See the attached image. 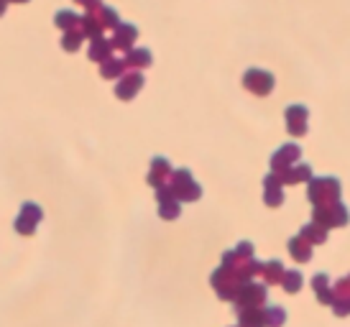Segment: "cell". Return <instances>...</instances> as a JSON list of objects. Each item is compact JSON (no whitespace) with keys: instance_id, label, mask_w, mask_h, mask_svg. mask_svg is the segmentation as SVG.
<instances>
[{"instance_id":"29","label":"cell","mask_w":350,"mask_h":327,"mask_svg":"<svg viewBox=\"0 0 350 327\" xmlns=\"http://www.w3.org/2000/svg\"><path fill=\"white\" fill-rule=\"evenodd\" d=\"M57 26H62V29H67V31H75V26H77V16H72V13H59Z\"/></svg>"},{"instance_id":"24","label":"cell","mask_w":350,"mask_h":327,"mask_svg":"<svg viewBox=\"0 0 350 327\" xmlns=\"http://www.w3.org/2000/svg\"><path fill=\"white\" fill-rule=\"evenodd\" d=\"M151 64V54L146 49H138V51H131L126 57V67H148Z\"/></svg>"},{"instance_id":"6","label":"cell","mask_w":350,"mask_h":327,"mask_svg":"<svg viewBox=\"0 0 350 327\" xmlns=\"http://www.w3.org/2000/svg\"><path fill=\"white\" fill-rule=\"evenodd\" d=\"M266 299H269V289L266 284H256V281H245L243 289L238 291L235 297V309H258L266 307Z\"/></svg>"},{"instance_id":"7","label":"cell","mask_w":350,"mask_h":327,"mask_svg":"<svg viewBox=\"0 0 350 327\" xmlns=\"http://www.w3.org/2000/svg\"><path fill=\"white\" fill-rule=\"evenodd\" d=\"M41 218H44V212H41L39 205L26 202L23 207H21L18 218H16V222H13V228H16L21 235H33L36 228H39Z\"/></svg>"},{"instance_id":"22","label":"cell","mask_w":350,"mask_h":327,"mask_svg":"<svg viewBox=\"0 0 350 327\" xmlns=\"http://www.w3.org/2000/svg\"><path fill=\"white\" fill-rule=\"evenodd\" d=\"M301 284H304V276H301L299 271H286V274H284L282 287L286 294H297V291L301 289Z\"/></svg>"},{"instance_id":"20","label":"cell","mask_w":350,"mask_h":327,"mask_svg":"<svg viewBox=\"0 0 350 327\" xmlns=\"http://www.w3.org/2000/svg\"><path fill=\"white\" fill-rule=\"evenodd\" d=\"M301 238L307 243H312V246H322V243L327 241V228H322L320 222H307L304 228H301V233H299Z\"/></svg>"},{"instance_id":"25","label":"cell","mask_w":350,"mask_h":327,"mask_svg":"<svg viewBox=\"0 0 350 327\" xmlns=\"http://www.w3.org/2000/svg\"><path fill=\"white\" fill-rule=\"evenodd\" d=\"M90 57L95 59V62H105L110 59V44L105 39H95L92 41V49H90Z\"/></svg>"},{"instance_id":"8","label":"cell","mask_w":350,"mask_h":327,"mask_svg":"<svg viewBox=\"0 0 350 327\" xmlns=\"http://www.w3.org/2000/svg\"><path fill=\"white\" fill-rule=\"evenodd\" d=\"M299 156H301V148L297 144L282 146V148L271 156V172L284 174L286 169H292L294 164H299Z\"/></svg>"},{"instance_id":"26","label":"cell","mask_w":350,"mask_h":327,"mask_svg":"<svg viewBox=\"0 0 350 327\" xmlns=\"http://www.w3.org/2000/svg\"><path fill=\"white\" fill-rule=\"evenodd\" d=\"M123 69H126V62H120V59H105L100 72H103V77L110 79V77H118Z\"/></svg>"},{"instance_id":"30","label":"cell","mask_w":350,"mask_h":327,"mask_svg":"<svg viewBox=\"0 0 350 327\" xmlns=\"http://www.w3.org/2000/svg\"><path fill=\"white\" fill-rule=\"evenodd\" d=\"M332 312H335L338 317H348L350 315V299H345V302H335V304H332Z\"/></svg>"},{"instance_id":"18","label":"cell","mask_w":350,"mask_h":327,"mask_svg":"<svg viewBox=\"0 0 350 327\" xmlns=\"http://www.w3.org/2000/svg\"><path fill=\"white\" fill-rule=\"evenodd\" d=\"M284 274H286V269H284L282 261H266V263H263L261 276H263V284H266V287H276V284H282Z\"/></svg>"},{"instance_id":"3","label":"cell","mask_w":350,"mask_h":327,"mask_svg":"<svg viewBox=\"0 0 350 327\" xmlns=\"http://www.w3.org/2000/svg\"><path fill=\"white\" fill-rule=\"evenodd\" d=\"M210 284H213L215 294L220 299H225V302H235V297H238V291L243 289L245 279L243 276H238L233 269H228V266H217V269L213 271V276H210Z\"/></svg>"},{"instance_id":"13","label":"cell","mask_w":350,"mask_h":327,"mask_svg":"<svg viewBox=\"0 0 350 327\" xmlns=\"http://www.w3.org/2000/svg\"><path fill=\"white\" fill-rule=\"evenodd\" d=\"M245 87L251 90V92H256V95H269L273 87V79L266 75V72H248L245 75Z\"/></svg>"},{"instance_id":"14","label":"cell","mask_w":350,"mask_h":327,"mask_svg":"<svg viewBox=\"0 0 350 327\" xmlns=\"http://www.w3.org/2000/svg\"><path fill=\"white\" fill-rule=\"evenodd\" d=\"M312 289H314V294H317V299H320L322 304H327V307L335 304V291H332V284L327 274H317V276L312 279Z\"/></svg>"},{"instance_id":"19","label":"cell","mask_w":350,"mask_h":327,"mask_svg":"<svg viewBox=\"0 0 350 327\" xmlns=\"http://www.w3.org/2000/svg\"><path fill=\"white\" fill-rule=\"evenodd\" d=\"M286 248H289V253H292V259L299 261V263H307V261L312 259V243H307L301 235H294V238H289Z\"/></svg>"},{"instance_id":"16","label":"cell","mask_w":350,"mask_h":327,"mask_svg":"<svg viewBox=\"0 0 350 327\" xmlns=\"http://www.w3.org/2000/svg\"><path fill=\"white\" fill-rule=\"evenodd\" d=\"M279 179H282L284 184H301V182H310L312 179V166L310 164H294L292 169H286L284 174H279Z\"/></svg>"},{"instance_id":"32","label":"cell","mask_w":350,"mask_h":327,"mask_svg":"<svg viewBox=\"0 0 350 327\" xmlns=\"http://www.w3.org/2000/svg\"><path fill=\"white\" fill-rule=\"evenodd\" d=\"M8 3H29V0H8Z\"/></svg>"},{"instance_id":"10","label":"cell","mask_w":350,"mask_h":327,"mask_svg":"<svg viewBox=\"0 0 350 327\" xmlns=\"http://www.w3.org/2000/svg\"><path fill=\"white\" fill-rule=\"evenodd\" d=\"M172 164H169V159H164V156H154L151 159V172H148V184L154 187V189H161V187H166L169 184V179H172Z\"/></svg>"},{"instance_id":"1","label":"cell","mask_w":350,"mask_h":327,"mask_svg":"<svg viewBox=\"0 0 350 327\" xmlns=\"http://www.w3.org/2000/svg\"><path fill=\"white\" fill-rule=\"evenodd\" d=\"M223 266L233 269L238 276H243L245 281H253V276H258L263 271L261 261L253 259V243L241 241L233 250H225L223 253Z\"/></svg>"},{"instance_id":"5","label":"cell","mask_w":350,"mask_h":327,"mask_svg":"<svg viewBox=\"0 0 350 327\" xmlns=\"http://www.w3.org/2000/svg\"><path fill=\"white\" fill-rule=\"evenodd\" d=\"M312 220L320 222L322 228H345V225H348V220H350V212H348V207L338 200V202L314 207V212H312Z\"/></svg>"},{"instance_id":"11","label":"cell","mask_w":350,"mask_h":327,"mask_svg":"<svg viewBox=\"0 0 350 327\" xmlns=\"http://www.w3.org/2000/svg\"><path fill=\"white\" fill-rule=\"evenodd\" d=\"M263 202L269 207H282L284 205V182L279 179V174H266V179H263Z\"/></svg>"},{"instance_id":"15","label":"cell","mask_w":350,"mask_h":327,"mask_svg":"<svg viewBox=\"0 0 350 327\" xmlns=\"http://www.w3.org/2000/svg\"><path fill=\"white\" fill-rule=\"evenodd\" d=\"M238 327H266V307L258 309H235Z\"/></svg>"},{"instance_id":"31","label":"cell","mask_w":350,"mask_h":327,"mask_svg":"<svg viewBox=\"0 0 350 327\" xmlns=\"http://www.w3.org/2000/svg\"><path fill=\"white\" fill-rule=\"evenodd\" d=\"M5 5H8V0H0V16L5 13Z\"/></svg>"},{"instance_id":"23","label":"cell","mask_w":350,"mask_h":327,"mask_svg":"<svg viewBox=\"0 0 350 327\" xmlns=\"http://www.w3.org/2000/svg\"><path fill=\"white\" fill-rule=\"evenodd\" d=\"M133 36H136V29H133V26H120L116 34V39H113V47L128 49L131 47V41H133Z\"/></svg>"},{"instance_id":"17","label":"cell","mask_w":350,"mask_h":327,"mask_svg":"<svg viewBox=\"0 0 350 327\" xmlns=\"http://www.w3.org/2000/svg\"><path fill=\"white\" fill-rule=\"evenodd\" d=\"M141 87H144V77H141L138 72H133V75H128V77H123L120 82H118L116 95L120 97V100H131Z\"/></svg>"},{"instance_id":"2","label":"cell","mask_w":350,"mask_h":327,"mask_svg":"<svg viewBox=\"0 0 350 327\" xmlns=\"http://www.w3.org/2000/svg\"><path fill=\"white\" fill-rule=\"evenodd\" d=\"M340 192H342L340 179H335V176H312L310 182H307V200L314 207L338 202Z\"/></svg>"},{"instance_id":"4","label":"cell","mask_w":350,"mask_h":327,"mask_svg":"<svg viewBox=\"0 0 350 327\" xmlns=\"http://www.w3.org/2000/svg\"><path fill=\"white\" fill-rule=\"evenodd\" d=\"M169 189L174 192V197L179 202H195L202 197V187L195 182V176L187 172V169H176L169 179Z\"/></svg>"},{"instance_id":"9","label":"cell","mask_w":350,"mask_h":327,"mask_svg":"<svg viewBox=\"0 0 350 327\" xmlns=\"http://www.w3.org/2000/svg\"><path fill=\"white\" fill-rule=\"evenodd\" d=\"M156 200H159V215L164 220H176L182 215V205L174 197V192L169 189V184L161 187V189H156Z\"/></svg>"},{"instance_id":"21","label":"cell","mask_w":350,"mask_h":327,"mask_svg":"<svg viewBox=\"0 0 350 327\" xmlns=\"http://www.w3.org/2000/svg\"><path fill=\"white\" fill-rule=\"evenodd\" d=\"M286 322V309L279 307V304H266V327H284Z\"/></svg>"},{"instance_id":"28","label":"cell","mask_w":350,"mask_h":327,"mask_svg":"<svg viewBox=\"0 0 350 327\" xmlns=\"http://www.w3.org/2000/svg\"><path fill=\"white\" fill-rule=\"evenodd\" d=\"M79 41H82V31H69L62 44H64V49H67V51H75V49L79 47Z\"/></svg>"},{"instance_id":"27","label":"cell","mask_w":350,"mask_h":327,"mask_svg":"<svg viewBox=\"0 0 350 327\" xmlns=\"http://www.w3.org/2000/svg\"><path fill=\"white\" fill-rule=\"evenodd\" d=\"M332 291H335V302H345V299H350V274L335 281V284H332Z\"/></svg>"},{"instance_id":"12","label":"cell","mask_w":350,"mask_h":327,"mask_svg":"<svg viewBox=\"0 0 350 327\" xmlns=\"http://www.w3.org/2000/svg\"><path fill=\"white\" fill-rule=\"evenodd\" d=\"M286 131L299 138V135L307 133V107L301 105H292L286 107Z\"/></svg>"}]
</instances>
